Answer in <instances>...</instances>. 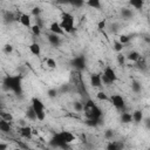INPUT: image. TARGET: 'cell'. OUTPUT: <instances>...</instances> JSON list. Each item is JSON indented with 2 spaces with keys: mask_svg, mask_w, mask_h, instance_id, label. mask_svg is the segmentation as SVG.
<instances>
[{
  "mask_svg": "<svg viewBox=\"0 0 150 150\" xmlns=\"http://www.w3.org/2000/svg\"><path fill=\"white\" fill-rule=\"evenodd\" d=\"M60 19H61V21L59 23H60V26H61V28L63 29L64 33H71L75 29V26H74L75 18H74V15L71 13H69V12H62Z\"/></svg>",
  "mask_w": 150,
  "mask_h": 150,
  "instance_id": "obj_1",
  "label": "cell"
},
{
  "mask_svg": "<svg viewBox=\"0 0 150 150\" xmlns=\"http://www.w3.org/2000/svg\"><path fill=\"white\" fill-rule=\"evenodd\" d=\"M30 107H32V109L34 110V112L36 115V121H40V122L45 121V118H46V108H45L43 102L38 97H33Z\"/></svg>",
  "mask_w": 150,
  "mask_h": 150,
  "instance_id": "obj_2",
  "label": "cell"
},
{
  "mask_svg": "<svg viewBox=\"0 0 150 150\" xmlns=\"http://www.w3.org/2000/svg\"><path fill=\"white\" fill-rule=\"evenodd\" d=\"M5 84L7 88L18 91L20 90V86H21V76H8L5 80Z\"/></svg>",
  "mask_w": 150,
  "mask_h": 150,
  "instance_id": "obj_3",
  "label": "cell"
},
{
  "mask_svg": "<svg viewBox=\"0 0 150 150\" xmlns=\"http://www.w3.org/2000/svg\"><path fill=\"white\" fill-rule=\"evenodd\" d=\"M109 100H110V102H111V105L115 107L116 109H123L124 105H125V101H124L123 96L120 95V94H114V95H111Z\"/></svg>",
  "mask_w": 150,
  "mask_h": 150,
  "instance_id": "obj_4",
  "label": "cell"
},
{
  "mask_svg": "<svg viewBox=\"0 0 150 150\" xmlns=\"http://www.w3.org/2000/svg\"><path fill=\"white\" fill-rule=\"evenodd\" d=\"M111 83L116 82L117 81V74H116V70L111 67V66H105L103 68V73H102Z\"/></svg>",
  "mask_w": 150,
  "mask_h": 150,
  "instance_id": "obj_5",
  "label": "cell"
},
{
  "mask_svg": "<svg viewBox=\"0 0 150 150\" xmlns=\"http://www.w3.org/2000/svg\"><path fill=\"white\" fill-rule=\"evenodd\" d=\"M89 83L93 88H101L102 84V80H101V74L100 73H91L89 75Z\"/></svg>",
  "mask_w": 150,
  "mask_h": 150,
  "instance_id": "obj_6",
  "label": "cell"
},
{
  "mask_svg": "<svg viewBox=\"0 0 150 150\" xmlns=\"http://www.w3.org/2000/svg\"><path fill=\"white\" fill-rule=\"evenodd\" d=\"M19 135L25 139H30L33 137V128L28 124L19 128Z\"/></svg>",
  "mask_w": 150,
  "mask_h": 150,
  "instance_id": "obj_7",
  "label": "cell"
},
{
  "mask_svg": "<svg viewBox=\"0 0 150 150\" xmlns=\"http://www.w3.org/2000/svg\"><path fill=\"white\" fill-rule=\"evenodd\" d=\"M49 32L53 33V34H56V35H59V36L66 35V33L63 32V29L61 28V26H60V23H59L57 21L50 22V25H49Z\"/></svg>",
  "mask_w": 150,
  "mask_h": 150,
  "instance_id": "obj_8",
  "label": "cell"
},
{
  "mask_svg": "<svg viewBox=\"0 0 150 150\" xmlns=\"http://www.w3.org/2000/svg\"><path fill=\"white\" fill-rule=\"evenodd\" d=\"M18 20L20 21L21 26H23V27H26V28H29V27L32 26V16H30V14H28V13H21V14L19 15V19H18Z\"/></svg>",
  "mask_w": 150,
  "mask_h": 150,
  "instance_id": "obj_9",
  "label": "cell"
},
{
  "mask_svg": "<svg viewBox=\"0 0 150 150\" xmlns=\"http://www.w3.org/2000/svg\"><path fill=\"white\" fill-rule=\"evenodd\" d=\"M28 49H29V52H30V54L32 55H34V56H40L41 55V46H40V43H38V42H32L29 46H28Z\"/></svg>",
  "mask_w": 150,
  "mask_h": 150,
  "instance_id": "obj_10",
  "label": "cell"
},
{
  "mask_svg": "<svg viewBox=\"0 0 150 150\" xmlns=\"http://www.w3.org/2000/svg\"><path fill=\"white\" fill-rule=\"evenodd\" d=\"M141 57V54L137 52V50H130L127 55H125V59L130 62H136L138 59Z\"/></svg>",
  "mask_w": 150,
  "mask_h": 150,
  "instance_id": "obj_11",
  "label": "cell"
},
{
  "mask_svg": "<svg viewBox=\"0 0 150 150\" xmlns=\"http://www.w3.org/2000/svg\"><path fill=\"white\" fill-rule=\"evenodd\" d=\"M0 131H1V132H9V131H12L11 122L0 118Z\"/></svg>",
  "mask_w": 150,
  "mask_h": 150,
  "instance_id": "obj_12",
  "label": "cell"
},
{
  "mask_svg": "<svg viewBox=\"0 0 150 150\" xmlns=\"http://www.w3.org/2000/svg\"><path fill=\"white\" fill-rule=\"evenodd\" d=\"M88 7L93 9H100L101 8V0H84Z\"/></svg>",
  "mask_w": 150,
  "mask_h": 150,
  "instance_id": "obj_13",
  "label": "cell"
},
{
  "mask_svg": "<svg viewBox=\"0 0 150 150\" xmlns=\"http://www.w3.org/2000/svg\"><path fill=\"white\" fill-rule=\"evenodd\" d=\"M132 122H136V123H141L143 121V112L142 110H135L132 114Z\"/></svg>",
  "mask_w": 150,
  "mask_h": 150,
  "instance_id": "obj_14",
  "label": "cell"
},
{
  "mask_svg": "<svg viewBox=\"0 0 150 150\" xmlns=\"http://www.w3.org/2000/svg\"><path fill=\"white\" fill-rule=\"evenodd\" d=\"M121 122L122 123H131L132 122V116H131V112H128V111H123L122 115H121Z\"/></svg>",
  "mask_w": 150,
  "mask_h": 150,
  "instance_id": "obj_15",
  "label": "cell"
},
{
  "mask_svg": "<svg viewBox=\"0 0 150 150\" xmlns=\"http://www.w3.org/2000/svg\"><path fill=\"white\" fill-rule=\"evenodd\" d=\"M145 0H129V5L135 9H142Z\"/></svg>",
  "mask_w": 150,
  "mask_h": 150,
  "instance_id": "obj_16",
  "label": "cell"
},
{
  "mask_svg": "<svg viewBox=\"0 0 150 150\" xmlns=\"http://www.w3.org/2000/svg\"><path fill=\"white\" fill-rule=\"evenodd\" d=\"M29 29H30V32H32V34H33L34 36H40V35H41V26H40L39 23L32 25V26L29 27Z\"/></svg>",
  "mask_w": 150,
  "mask_h": 150,
  "instance_id": "obj_17",
  "label": "cell"
},
{
  "mask_svg": "<svg viewBox=\"0 0 150 150\" xmlns=\"http://www.w3.org/2000/svg\"><path fill=\"white\" fill-rule=\"evenodd\" d=\"M48 41H49V43H52L53 46H57V45L60 43V36L56 35V34L50 33V34L48 35Z\"/></svg>",
  "mask_w": 150,
  "mask_h": 150,
  "instance_id": "obj_18",
  "label": "cell"
},
{
  "mask_svg": "<svg viewBox=\"0 0 150 150\" xmlns=\"http://www.w3.org/2000/svg\"><path fill=\"white\" fill-rule=\"evenodd\" d=\"M96 98H97L98 101H101V102H108V101H109V96H108L107 93L103 91V90H100V91L96 93Z\"/></svg>",
  "mask_w": 150,
  "mask_h": 150,
  "instance_id": "obj_19",
  "label": "cell"
},
{
  "mask_svg": "<svg viewBox=\"0 0 150 150\" xmlns=\"http://www.w3.org/2000/svg\"><path fill=\"white\" fill-rule=\"evenodd\" d=\"M0 118L5 120V121H8V122H13L14 120V116L12 115V112H8V111H1L0 112Z\"/></svg>",
  "mask_w": 150,
  "mask_h": 150,
  "instance_id": "obj_20",
  "label": "cell"
},
{
  "mask_svg": "<svg viewBox=\"0 0 150 150\" xmlns=\"http://www.w3.org/2000/svg\"><path fill=\"white\" fill-rule=\"evenodd\" d=\"M46 66L49 68V69H55L56 67H57V63H56V61L53 59V57H47L46 59Z\"/></svg>",
  "mask_w": 150,
  "mask_h": 150,
  "instance_id": "obj_21",
  "label": "cell"
},
{
  "mask_svg": "<svg viewBox=\"0 0 150 150\" xmlns=\"http://www.w3.org/2000/svg\"><path fill=\"white\" fill-rule=\"evenodd\" d=\"M116 60H117V63L120 64V66H123L124 64V62H125V55L122 53V52H120V53H117V56H116Z\"/></svg>",
  "mask_w": 150,
  "mask_h": 150,
  "instance_id": "obj_22",
  "label": "cell"
},
{
  "mask_svg": "<svg viewBox=\"0 0 150 150\" xmlns=\"http://www.w3.org/2000/svg\"><path fill=\"white\" fill-rule=\"evenodd\" d=\"M123 49H124V45H122L118 40H116L114 42V50L117 52V53H120V52H123Z\"/></svg>",
  "mask_w": 150,
  "mask_h": 150,
  "instance_id": "obj_23",
  "label": "cell"
},
{
  "mask_svg": "<svg viewBox=\"0 0 150 150\" xmlns=\"http://www.w3.org/2000/svg\"><path fill=\"white\" fill-rule=\"evenodd\" d=\"M26 116H27L29 120H32V121H36V115H35L34 110L32 109V107L28 108V110H27V112H26Z\"/></svg>",
  "mask_w": 150,
  "mask_h": 150,
  "instance_id": "obj_24",
  "label": "cell"
},
{
  "mask_svg": "<svg viewBox=\"0 0 150 150\" xmlns=\"http://www.w3.org/2000/svg\"><path fill=\"white\" fill-rule=\"evenodd\" d=\"M2 50H4L5 54H11V53H13L14 47H13L11 43H6V45L2 47Z\"/></svg>",
  "mask_w": 150,
  "mask_h": 150,
  "instance_id": "obj_25",
  "label": "cell"
},
{
  "mask_svg": "<svg viewBox=\"0 0 150 150\" xmlns=\"http://www.w3.org/2000/svg\"><path fill=\"white\" fill-rule=\"evenodd\" d=\"M118 41H120L122 45H127V43H129V41H130V38H129L128 35L121 34V35L118 36Z\"/></svg>",
  "mask_w": 150,
  "mask_h": 150,
  "instance_id": "obj_26",
  "label": "cell"
},
{
  "mask_svg": "<svg viewBox=\"0 0 150 150\" xmlns=\"http://www.w3.org/2000/svg\"><path fill=\"white\" fill-rule=\"evenodd\" d=\"M118 148H120V145L116 142H112V141H109V143L107 145V149H109V150H117Z\"/></svg>",
  "mask_w": 150,
  "mask_h": 150,
  "instance_id": "obj_27",
  "label": "cell"
},
{
  "mask_svg": "<svg viewBox=\"0 0 150 150\" xmlns=\"http://www.w3.org/2000/svg\"><path fill=\"white\" fill-rule=\"evenodd\" d=\"M105 26H107V20H105V19H102V20H100L98 23H97V29H98V30H103V29L105 28Z\"/></svg>",
  "mask_w": 150,
  "mask_h": 150,
  "instance_id": "obj_28",
  "label": "cell"
},
{
  "mask_svg": "<svg viewBox=\"0 0 150 150\" xmlns=\"http://www.w3.org/2000/svg\"><path fill=\"white\" fill-rule=\"evenodd\" d=\"M131 89H132L134 91H139V90H141V84H139L138 82H134V83L131 84Z\"/></svg>",
  "mask_w": 150,
  "mask_h": 150,
  "instance_id": "obj_29",
  "label": "cell"
},
{
  "mask_svg": "<svg viewBox=\"0 0 150 150\" xmlns=\"http://www.w3.org/2000/svg\"><path fill=\"white\" fill-rule=\"evenodd\" d=\"M33 15H35V16H38L40 13H41V8L40 7H33L32 8V12H30Z\"/></svg>",
  "mask_w": 150,
  "mask_h": 150,
  "instance_id": "obj_30",
  "label": "cell"
},
{
  "mask_svg": "<svg viewBox=\"0 0 150 150\" xmlns=\"http://www.w3.org/2000/svg\"><path fill=\"white\" fill-rule=\"evenodd\" d=\"M56 94H57V93H56L55 89H49V90H48V96H49V97H55Z\"/></svg>",
  "mask_w": 150,
  "mask_h": 150,
  "instance_id": "obj_31",
  "label": "cell"
},
{
  "mask_svg": "<svg viewBox=\"0 0 150 150\" xmlns=\"http://www.w3.org/2000/svg\"><path fill=\"white\" fill-rule=\"evenodd\" d=\"M7 146H8V145H7L6 143H0V149H1V150H2V149H6Z\"/></svg>",
  "mask_w": 150,
  "mask_h": 150,
  "instance_id": "obj_32",
  "label": "cell"
}]
</instances>
